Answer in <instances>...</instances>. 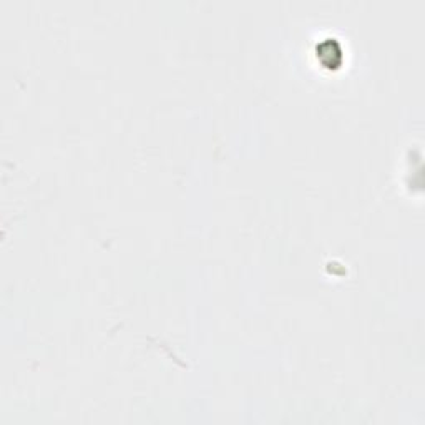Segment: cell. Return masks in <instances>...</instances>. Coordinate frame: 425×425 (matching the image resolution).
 I'll return each instance as SVG.
<instances>
[{
    "label": "cell",
    "instance_id": "1",
    "mask_svg": "<svg viewBox=\"0 0 425 425\" xmlns=\"http://www.w3.org/2000/svg\"><path fill=\"white\" fill-rule=\"evenodd\" d=\"M318 59L327 68H337L343 64V48L336 38H326L318 45Z\"/></svg>",
    "mask_w": 425,
    "mask_h": 425
}]
</instances>
